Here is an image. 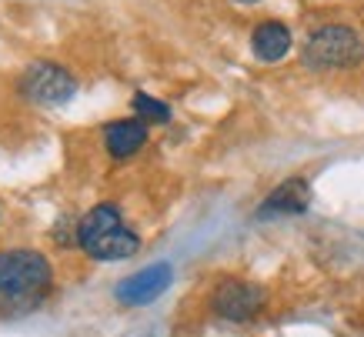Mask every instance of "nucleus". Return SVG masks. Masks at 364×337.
<instances>
[{"mask_svg":"<svg viewBox=\"0 0 364 337\" xmlns=\"http://www.w3.org/2000/svg\"><path fill=\"white\" fill-rule=\"evenodd\" d=\"M77 247L87 254L90 261H127L141 250L137 230L124 224V214L117 204H97L80 218L77 230Z\"/></svg>","mask_w":364,"mask_h":337,"instance_id":"1","label":"nucleus"},{"mask_svg":"<svg viewBox=\"0 0 364 337\" xmlns=\"http://www.w3.org/2000/svg\"><path fill=\"white\" fill-rule=\"evenodd\" d=\"M50 281H54V271L41 250H0V301L4 304H31L33 297H44L50 291Z\"/></svg>","mask_w":364,"mask_h":337,"instance_id":"2","label":"nucleus"},{"mask_svg":"<svg viewBox=\"0 0 364 337\" xmlns=\"http://www.w3.org/2000/svg\"><path fill=\"white\" fill-rule=\"evenodd\" d=\"M364 60L361 33L344 27V23H328L308 37L304 44V64L311 70H344Z\"/></svg>","mask_w":364,"mask_h":337,"instance_id":"3","label":"nucleus"},{"mask_svg":"<svg viewBox=\"0 0 364 337\" xmlns=\"http://www.w3.org/2000/svg\"><path fill=\"white\" fill-rule=\"evenodd\" d=\"M267 304V291L261 284L241 281V277H224V281L214 284L210 291V314L221 317V321H231V324H244V321H254V317L264 311Z\"/></svg>","mask_w":364,"mask_h":337,"instance_id":"4","label":"nucleus"},{"mask_svg":"<svg viewBox=\"0 0 364 337\" xmlns=\"http://www.w3.org/2000/svg\"><path fill=\"white\" fill-rule=\"evenodd\" d=\"M77 90V80L67 74L64 67L57 64H31V70L21 77V94L31 104H41V107H57V104H67Z\"/></svg>","mask_w":364,"mask_h":337,"instance_id":"5","label":"nucleus"},{"mask_svg":"<svg viewBox=\"0 0 364 337\" xmlns=\"http://www.w3.org/2000/svg\"><path fill=\"white\" fill-rule=\"evenodd\" d=\"M171 281H174V267L167 261H154V264H147V267H141V271L127 274L124 281H117L114 297L124 307H147L171 287Z\"/></svg>","mask_w":364,"mask_h":337,"instance_id":"6","label":"nucleus"},{"mask_svg":"<svg viewBox=\"0 0 364 337\" xmlns=\"http://www.w3.org/2000/svg\"><path fill=\"white\" fill-rule=\"evenodd\" d=\"M311 207V181L308 177H287L257 204V220L274 218H298Z\"/></svg>","mask_w":364,"mask_h":337,"instance_id":"7","label":"nucleus"},{"mask_svg":"<svg viewBox=\"0 0 364 337\" xmlns=\"http://www.w3.org/2000/svg\"><path fill=\"white\" fill-rule=\"evenodd\" d=\"M147 124L141 117H124V120H114L104 127V147L111 154L114 161H131L134 154L141 151L147 144Z\"/></svg>","mask_w":364,"mask_h":337,"instance_id":"8","label":"nucleus"},{"mask_svg":"<svg viewBox=\"0 0 364 337\" xmlns=\"http://www.w3.org/2000/svg\"><path fill=\"white\" fill-rule=\"evenodd\" d=\"M291 50V31L281 21H261L251 33V54L261 64H277Z\"/></svg>","mask_w":364,"mask_h":337,"instance_id":"9","label":"nucleus"},{"mask_svg":"<svg viewBox=\"0 0 364 337\" xmlns=\"http://www.w3.org/2000/svg\"><path fill=\"white\" fill-rule=\"evenodd\" d=\"M134 114L144 124H167L171 120V107H167L164 100L151 97V94H134Z\"/></svg>","mask_w":364,"mask_h":337,"instance_id":"10","label":"nucleus"},{"mask_svg":"<svg viewBox=\"0 0 364 337\" xmlns=\"http://www.w3.org/2000/svg\"><path fill=\"white\" fill-rule=\"evenodd\" d=\"M241 4H254V0H241Z\"/></svg>","mask_w":364,"mask_h":337,"instance_id":"11","label":"nucleus"}]
</instances>
